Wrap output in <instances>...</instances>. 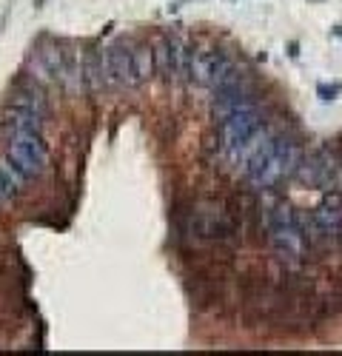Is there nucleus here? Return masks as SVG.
I'll use <instances>...</instances> for the list:
<instances>
[{
	"mask_svg": "<svg viewBox=\"0 0 342 356\" xmlns=\"http://www.w3.org/2000/svg\"><path fill=\"white\" fill-rule=\"evenodd\" d=\"M268 231H271V243L279 251L282 259H300L305 254L308 236L302 234L297 214L288 209V205H277V209L268 211Z\"/></svg>",
	"mask_w": 342,
	"mask_h": 356,
	"instance_id": "f257e3e1",
	"label": "nucleus"
},
{
	"mask_svg": "<svg viewBox=\"0 0 342 356\" xmlns=\"http://www.w3.org/2000/svg\"><path fill=\"white\" fill-rule=\"evenodd\" d=\"M294 168H300V148H297V143L285 140V137H274V148H271L268 160L260 168H254L248 174V180L256 188H271V186H277L282 180V177H288Z\"/></svg>",
	"mask_w": 342,
	"mask_h": 356,
	"instance_id": "f03ea898",
	"label": "nucleus"
},
{
	"mask_svg": "<svg viewBox=\"0 0 342 356\" xmlns=\"http://www.w3.org/2000/svg\"><path fill=\"white\" fill-rule=\"evenodd\" d=\"M6 157L28 177V180H32V177H38L46 168L49 152H46V143H43L40 131H17L9 140Z\"/></svg>",
	"mask_w": 342,
	"mask_h": 356,
	"instance_id": "7ed1b4c3",
	"label": "nucleus"
},
{
	"mask_svg": "<svg viewBox=\"0 0 342 356\" xmlns=\"http://www.w3.org/2000/svg\"><path fill=\"white\" fill-rule=\"evenodd\" d=\"M154 46V72L163 74V80L168 83H180L188 80V57H191V46L183 38H160Z\"/></svg>",
	"mask_w": 342,
	"mask_h": 356,
	"instance_id": "20e7f679",
	"label": "nucleus"
},
{
	"mask_svg": "<svg viewBox=\"0 0 342 356\" xmlns=\"http://www.w3.org/2000/svg\"><path fill=\"white\" fill-rule=\"evenodd\" d=\"M260 129H263V120H260V111L256 108L237 111L231 117H225V120L220 123V148H222V154L228 157L231 152H237V148L248 137H254Z\"/></svg>",
	"mask_w": 342,
	"mask_h": 356,
	"instance_id": "39448f33",
	"label": "nucleus"
},
{
	"mask_svg": "<svg viewBox=\"0 0 342 356\" xmlns=\"http://www.w3.org/2000/svg\"><path fill=\"white\" fill-rule=\"evenodd\" d=\"M103 51V69L106 86H134L131 69V40H114L100 49Z\"/></svg>",
	"mask_w": 342,
	"mask_h": 356,
	"instance_id": "423d86ee",
	"label": "nucleus"
},
{
	"mask_svg": "<svg viewBox=\"0 0 342 356\" xmlns=\"http://www.w3.org/2000/svg\"><path fill=\"white\" fill-rule=\"evenodd\" d=\"M222 51L211 49V46H197L191 49V57H188V83L200 86V88H211L214 83V74L222 63Z\"/></svg>",
	"mask_w": 342,
	"mask_h": 356,
	"instance_id": "0eeeda50",
	"label": "nucleus"
},
{
	"mask_svg": "<svg viewBox=\"0 0 342 356\" xmlns=\"http://www.w3.org/2000/svg\"><path fill=\"white\" fill-rule=\"evenodd\" d=\"M217 100H214V120H225V117H231L237 111H248V108H256V97L251 88L240 80L234 86H228L222 88V92H214Z\"/></svg>",
	"mask_w": 342,
	"mask_h": 356,
	"instance_id": "6e6552de",
	"label": "nucleus"
},
{
	"mask_svg": "<svg viewBox=\"0 0 342 356\" xmlns=\"http://www.w3.org/2000/svg\"><path fill=\"white\" fill-rule=\"evenodd\" d=\"M308 225H311V240H320V236H325V240H331V236H336L342 231V211L336 202H323L317 205V209L311 211L308 217Z\"/></svg>",
	"mask_w": 342,
	"mask_h": 356,
	"instance_id": "1a4fd4ad",
	"label": "nucleus"
},
{
	"mask_svg": "<svg viewBox=\"0 0 342 356\" xmlns=\"http://www.w3.org/2000/svg\"><path fill=\"white\" fill-rule=\"evenodd\" d=\"M131 69H134V86L146 83L154 74V46L152 43H131Z\"/></svg>",
	"mask_w": 342,
	"mask_h": 356,
	"instance_id": "9d476101",
	"label": "nucleus"
},
{
	"mask_svg": "<svg viewBox=\"0 0 342 356\" xmlns=\"http://www.w3.org/2000/svg\"><path fill=\"white\" fill-rule=\"evenodd\" d=\"M0 177H3V183L9 186L12 194H17V191L26 186V180H28V177H26L9 157H0Z\"/></svg>",
	"mask_w": 342,
	"mask_h": 356,
	"instance_id": "9b49d317",
	"label": "nucleus"
},
{
	"mask_svg": "<svg viewBox=\"0 0 342 356\" xmlns=\"http://www.w3.org/2000/svg\"><path fill=\"white\" fill-rule=\"evenodd\" d=\"M12 197H15V194H12V191H9V186L3 183V177H0V205H3V202H9Z\"/></svg>",
	"mask_w": 342,
	"mask_h": 356,
	"instance_id": "f8f14e48",
	"label": "nucleus"
}]
</instances>
